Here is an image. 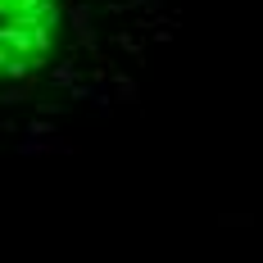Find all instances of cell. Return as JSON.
Listing matches in <instances>:
<instances>
[{
  "label": "cell",
  "mask_w": 263,
  "mask_h": 263,
  "mask_svg": "<svg viewBox=\"0 0 263 263\" xmlns=\"http://www.w3.org/2000/svg\"><path fill=\"white\" fill-rule=\"evenodd\" d=\"M64 0H0V86L36 73L54 50Z\"/></svg>",
  "instance_id": "obj_1"
}]
</instances>
